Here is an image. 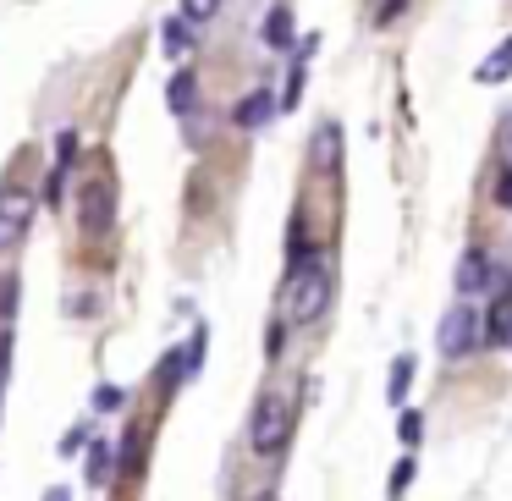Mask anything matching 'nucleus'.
Wrapping results in <instances>:
<instances>
[{"instance_id": "obj_1", "label": "nucleus", "mask_w": 512, "mask_h": 501, "mask_svg": "<svg viewBox=\"0 0 512 501\" xmlns=\"http://www.w3.org/2000/svg\"><path fill=\"white\" fill-rule=\"evenodd\" d=\"M325 292H331V281H325V259L309 254L303 265H287V281H281V298H287V320L292 325H314L325 309Z\"/></svg>"}, {"instance_id": "obj_2", "label": "nucleus", "mask_w": 512, "mask_h": 501, "mask_svg": "<svg viewBox=\"0 0 512 501\" xmlns=\"http://www.w3.org/2000/svg\"><path fill=\"white\" fill-rule=\"evenodd\" d=\"M287 435H292V402L281 391H265L254 402V419H248V446H254V457H276L287 446Z\"/></svg>"}, {"instance_id": "obj_3", "label": "nucleus", "mask_w": 512, "mask_h": 501, "mask_svg": "<svg viewBox=\"0 0 512 501\" xmlns=\"http://www.w3.org/2000/svg\"><path fill=\"white\" fill-rule=\"evenodd\" d=\"M34 215H39V199L28 188H17V182L0 188V254H17V248L28 243Z\"/></svg>"}, {"instance_id": "obj_4", "label": "nucleus", "mask_w": 512, "mask_h": 501, "mask_svg": "<svg viewBox=\"0 0 512 501\" xmlns=\"http://www.w3.org/2000/svg\"><path fill=\"white\" fill-rule=\"evenodd\" d=\"M111 221H116V188H111V177L83 182V193H78V226L89 237H105V232H111Z\"/></svg>"}, {"instance_id": "obj_5", "label": "nucleus", "mask_w": 512, "mask_h": 501, "mask_svg": "<svg viewBox=\"0 0 512 501\" xmlns=\"http://www.w3.org/2000/svg\"><path fill=\"white\" fill-rule=\"evenodd\" d=\"M435 342H441V358H468V353L479 347V309H468V303H457V309L441 320V331H435Z\"/></svg>"}, {"instance_id": "obj_6", "label": "nucleus", "mask_w": 512, "mask_h": 501, "mask_svg": "<svg viewBox=\"0 0 512 501\" xmlns=\"http://www.w3.org/2000/svg\"><path fill=\"white\" fill-rule=\"evenodd\" d=\"M276 111H281V105H276V94H270V89H254V94H248V100H237L232 122L243 127V133H254V127H265V122H270V116H276Z\"/></svg>"}, {"instance_id": "obj_7", "label": "nucleus", "mask_w": 512, "mask_h": 501, "mask_svg": "<svg viewBox=\"0 0 512 501\" xmlns=\"http://www.w3.org/2000/svg\"><path fill=\"white\" fill-rule=\"evenodd\" d=\"M490 287V254L485 248H463L457 259V292H485Z\"/></svg>"}, {"instance_id": "obj_8", "label": "nucleus", "mask_w": 512, "mask_h": 501, "mask_svg": "<svg viewBox=\"0 0 512 501\" xmlns=\"http://www.w3.org/2000/svg\"><path fill=\"white\" fill-rule=\"evenodd\" d=\"M314 166H320V171L342 166V127H336V122H325L320 133H314Z\"/></svg>"}, {"instance_id": "obj_9", "label": "nucleus", "mask_w": 512, "mask_h": 501, "mask_svg": "<svg viewBox=\"0 0 512 501\" xmlns=\"http://www.w3.org/2000/svg\"><path fill=\"white\" fill-rule=\"evenodd\" d=\"M166 105L177 116H193V111H199V78H193V72H177L171 89H166Z\"/></svg>"}, {"instance_id": "obj_10", "label": "nucleus", "mask_w": 512, "mask_h": 501, "mask_svg": "<svg viewBox=\"0 0 512 501\" xmlns=\"http://www.w3.org/2000/svg\"><path fill=\"white\" fill-rule=\"evenodd\" d=\"M265 45L270 50H292V6H270V17H265Z\"/></svg>"}, {"instance_id": "obj_11", "label": "nucleus", "mask_w": 512, "mask_h": 501, "mask_svg": "<svg viewBox=\"0 0 512 501\" xmlns=\"http://www.w3.org/2000/svg\"><path fill=\"white\" fill-rule=\"evenodd\" d=\"M474 78H479V83H507V78H512V39H501V45H496V56H485V61H479V67H474Z\"/></svg>"}, {"instance_id": "obj_12", "label": "nucleus", "mask_w": 512, "mask_h": 501, "mask_svg": "<svg viewBox=\"0 0 512 501\" xmlns=\"http://www.w3.org/2000/svg\"><path fill=\"white\" fill-rule=\"evenodd\" d=\"M160 45H166V56H188L193 50V23L188 17H166V23H160Z\"/></svg>"}, {"instance_id": "obj_13", "label": "nucleus", "mask_w": 512, "mask_h": 501, "mask_svg": "<svg viewBox=\"0 0 512 501\" xmlns=\"http://www.w3.org/2000/svg\"><path fill=\"white\" fill-rule=\"evenodd\" d=\"M408 386H413V358H397V364H391V380H386V402H391V408H402Z\"/></svg>"}, {"instance_id": "obj_14", "label": "nucleus", "mask_w": 512, "mask_h": 501, "mask_svg": "<svg viewBox=\"0 0 512 501\" xmlns=\"http://www.w3.org/2000/svg\"><path fill=\"white\" fill-rule=\"evenodd\" d=\"M111 463H116L111 441H94V452H89V479H94V485H105V479H111Z\"/></svg>"}, {"instance_id": "obj_15", "label": "nucleus", "mask_w": 512, "mask_h": 501, "mask_svg": "<svg viewBox=\"0 0 512 501\" xmlns=\"http://www.w3.org/2000/svg\"><path fill=\"white\" fill-rule=\"evenodd\" d=\"M413 474H419V463H413V457H402V463L391 468V479H386V496H408Z\"/></svg>"}, {"instance_id": "obj_16", "label": "nucleus", "mask_w": 512, "mask_h": 501, "mask_svg": "<svg viewBox=\"0 0 512 501\" xmlns=\"http://www.w3.org/2000/svg\"><path fill=\"white\" fill-rule=\"evenodd\" d=\"M182 17H188L193 28H199V23H215V17H221V0H182Z\"/></svg>"}, {"instance_id": "obj_17", "label": "nucleus", "mask_w": 512, "mask_h": 501, "mask_svg": "<svg viewBox=\"0 0 512 501\" xmlns=\"http://www.w3.org/2000/svg\"><path fill=\"white\" fill-rule=\"evenodd\" d=\"M17 314V276H0V325H12Z\"/></svg>"}, {"instance_id": "obj_18", "label": "nucleus", "mask_w": 512, "mask_h": 501, "mask_svg": "<svg viewBox=\"0 0 512 501\" xmlns=\"http://www.w3.org/2000/svg\"><path fill=\"white\" fill-rule=\"evenodd\" d=\"M122 402H127L122 386H94V408H100V413H116Z\"/></svg>"}, {"instance_id": "obj_19", "label": "nucleus", "mask_w": 512, "mask_h": 501, "mask_svg": "<svg viewBox=\"0 0 512 501\" xmlns=\"http://www.w3.org/2000/svg\"><path fill=\"white\" fill-rule=\"evenodd\" d=\"M298 100H303V61L292 67V78H287V94H281V111H298Z\"/></svg>"}, {"instance_id": "obj_20", "label": "nucleus", "mask_w": 512, "mask_h": 501, "mask_svg": "<svg viewBox=\"0 0 512 501\" xmlns=\"http://www.w3.org/2000/svg\"><path fill=\"white\" fill-rule=\"evenodd\" d=\"M397 430H402V446H419L424 419H419V413H397Z\"/></svg>"}, {"instance_id": "obj_21", "label": "nucleus", "mask_w": 512, "mask_h": 501, "mask_svg": "<svg viewBox=\"0 0 512 501\" xmlns=\"http://www.w3.org/2000/svg\"><path fill=\"white\" fill-rule=\"evenodd\" d=\"M83 446H89V430L78 424V430H67V435H61V446H56V452H61V457H78Z\"/></svg>"}, {"instance_id": "obj_22", "label": "nucleus", "mask_w": 512, "mask_h": 501, "mask_svg": "<svg viewBox=\"0 0 512 501\" xmlns=\"http://www.w3.org/2000/svg\"><path fill=\"white\" fill-rule=\"evenodd\" d=\"M72 155H78V133H56V166H72Z\"/></svg>"}, {"instance_id": "obj_23", "label": "nucleus", "mask_w": 512, "mask_h": 501, "mask_svg": "<svg viewBox=\"0 0 512 501\" xmlns=\"http://www.w3.org/2000/svg\"><path fill=\"white\" fill-rule=\"evenodd\" d=\"M402 6H408V0H380L375 23H380V28H391V23H397V17H402Z\"/></svg>"}, {"instance_id": "obj_24", "label": "nucleus", "mask_w": 512, "mask_h": 501, "mask_svg": "<svg viewBox=\"0 0 512 501\" xmlns=\"http://www.w3.org/2000/svg\"><path fill=\"white\" fill-rule=\"evenodd\" d=\"M496 204H501V210H512V166L496 177Z\"/></svg>"}, {"instance_id": "obj_25", "label": "nucleus", "mask_w": 512, "mask_h": 501, "mask_svg": "<svg viewBox=\"0 0 512 501\" xmlns=\"http://www.w3.org/2000/svg\"><path fill=\"white\" fill-rule=\"evenodd\" d=\"M281 342H287V325H270V336H265L270 358H281Z\"/></svg>"}, {"instance_id": "obj_26", "label": "nucleus", "mask_w": 512, "mask_h": 501, "mask_svg": "<svg viewBox=\"0 0 512 501\" xmlns=\"http://www.w3.org/2000/svg\"><path fill=\"white\" fill-rule=\"evenodd\" d=\"M116 457H122V468H133V457H138V435H127V441L116 446Z\"/></svg>"}, {"instance_id": "obj_27", "label": "nucleus", "mask_w": 512, "mask_h": 501, "mask_svg": "<svg viewBox=\"0 0 512 501\" xmlns=\"http://www.w3.org/2000/svg\"><path fill=\"white\" fill-rule=\"evenodd\" d=\"M501 149H507V160H512V116H507V127H501Z\"/></svg>"}]
</instances>
